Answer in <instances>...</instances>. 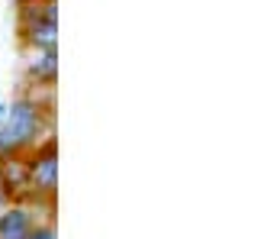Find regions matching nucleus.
Returning a JSON list of instances; mask_svg holds the SVG:
<instances>
[{
  "label": "nucleus",
  "mask_w": 261,
  "mask_h": 239,
  "mask_svg": "<svg viewBox=\"0 0 261 239\" xmlns=\"http://www.w3.org/2000/svg\"><path fill=\"white\" fill-rule=\"evenodd\" d=\"M55 113L42 110L29 97L10 104V110L0 116V155H26L45 139H52Z\"/></svg>",
  "instance_id": "nucleus-1"
},
{
  "label": "nucleus",
  "mask_w": 261,
  "mask_h": 239,
  "mask_svg": "<svg viewBox=\"0 0 261 239\" xmlns=\"http://www.w3.org/2000/svg\"><path fill=\"white\" fill-rule=\"evenodd\" d=\"M26 165H29V184H33V197L29 201H55V191H58V146H55V139H45L42 146H36L26 155Z\"/></svg>",
  "instance_id": "nucleus-2"
},
{
  "label": "nucleus",
  "mask_w": 261,
  "mask_h": 239,
  "mask_svg": "<svg viewBox=\"0 0 261 239\" xmlns=\"http://www.w3.org/2000/svg\"><path fill=\"white\" fill-rule=\"evenodd\" d=\"M19 39L29 52H45L58 49V7L55 0H45L36 16L19 19Z\"/></svg>",
  "instance_id": "nucleus-3"
},
{
  "label": "nucleus",
  "mask_w": 261,
  "mask_h": 239,
  "mask_svg": "<svg viewBox=\"0 0 261 239\" xmlns=\"http://www.w3.org/2000/svg\"><path fill=\"white\" fill-rule=\"evenodd\" d=\"M0 194L16 204H26L33 197L26 155H0Z\"/></svg>",
  "instance_id": "nucleus-4"
},
{
  "label": "nucleus",
  "mask_w": 261,
  "mask_h": 239,
  "mask_svg": "<svg viewBox=\"0 0 261 239\" xmlns=\"http://www.w3.org/2000/svg\"><path fill=\"white\" fill-rule=\"evenodd\" d=\"M33 226H36V220H33V210L26 204L7 207L0 213V239H29Z\"/></svg>",
  "instance_id": "nucleus-5"
},
{
  "label": "nucleus",
  "mask_w": 261,
  "mask_h": 239,
  "mask_svg": "<svg viewBox=\"0 0 261 239\" xmlns=\"http://www.w3.org/2000/svg\"><path fill=\"white\" fill-rule=\"evenodd\" d=\"M26 81H39V84L58 81V49L33 52V58L26 62Z\"/></svg>",
  "instance_id": "nucleus-6"
},
{
  "label": "nucleus",
  "mask_w": 261,
  "mask_h": 239,
  "mask_svg": "<svg viewBox=\"0 0 261 239\" xmlns=\"http://www.w3.org/2000/svg\"><path fill=\"white\" fill-rule=\"evenodd\" d=\"M26 97H29L33 104H39L42 110L55 113V84H39V81H29Z\"/></svg>",
  "instance_id": "nucleus-7"
},
{
  "label": "nucleus",
  "mask_w": 261,
  "mask_h": 239,
  "mask_svg": "<svg viewBox=\"0 0 261 239\" xmlns=\"http://www.w3.org/2000/svg\"><path fill=\"white\" fill-rule=\"evenodd\" d=\"M29 239H55V230H52V223H42V226H33V233H29Z\"/></svg>",
  "instance_id": "nucleus-8"
},
{
  "label": "nucleus",
  "mask_w": 261,
  "mask_h": 239,
  "mask_svg": "<svg viewBox=\"0 0 261 239\" xmlns=\"http://www.w3.org/2000/svg\"><path fill=\"white\" fill-rule=\"evenodd\" d=\"M29 4H36V0H16V10L19 7H29Z\"/></svg>",
  "instance_id": "nucleus-9"
}]
</instances>
